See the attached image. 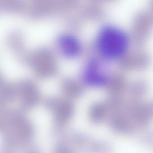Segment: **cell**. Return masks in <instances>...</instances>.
Wrapping results in <instances>:
<instances>
[{
  "label": "cell",
  "mask_w": 153,
  "mask_h": 153,
  "mask_svg": "<svg viewBox=\"0 0 153 153\" xmlns=\"http://www.w3.org/2000/svg\"><path fill=\"white\" fill-rule=\"evenodd\" d=\"M100 63L97 61L93 60L88 64L84 74L85 80L88 83L98 85L106 82V75L102 72Z\"/></svg>",
  "instance_id": "2"
},
{
  "label": "cell",
  "mask_w": 153,
  "mask_h": 153,
  "mask_svg": "<svg viewBox=\"0 0 153 153\" xmlns=\"http://www.w3.org/2000/svg\"><path fill=\"white\" fill-rule=\"evenodd\" d=\"M59 44L63 53L68 57L76 56L80 51L79 42L74 38L70 36L65 35L60 37Z\"/></svg>",
  "instance_id": "4"
},
{
  "label": "cell",
  "mask_w": 153,
  "mask_h": 153,
  "mask_svg": "<svg viewBox=\"0 0 153 153\" xmlns=\"http://www.w3.org/2000/svg\"><path fill=\"white\" fill-rule=\"evenodd\" d=\"M36 59V68L39 75L47 76L54 72L55 65L50 54L46 52H40Z\"/></svg>",
  "instance_id": "3"
},
{
  "label": "cell",
  "mask_w": 153,
  "mask_h": 153,
  "mask_svg": "<svg viewBox=\"0 0 153 153\" xmlns=\"http://www.w3.org/2000/svg\"><path fill=\"white\" fill-rule=\"evenodd\" d=\"M128 44L125 34L113 26L105 27L98 36V48L103 56L109 59L116 58L121 56L125 51Z\"/></svg>",
  "instance_id": "1"
}]
</instances>
